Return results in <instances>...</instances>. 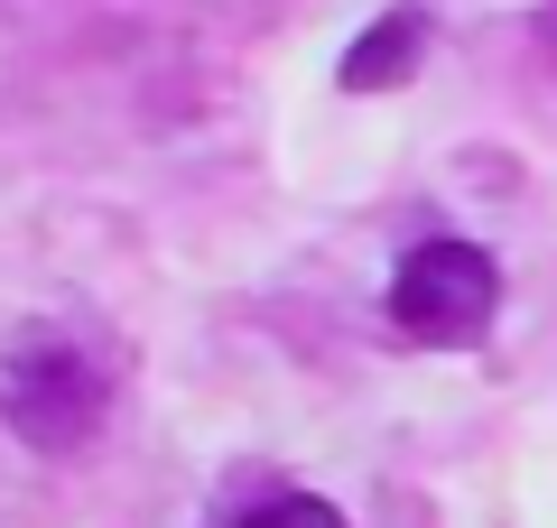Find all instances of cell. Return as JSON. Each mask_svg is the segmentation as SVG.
Returning <instances> with one entry per match:
<instances>
[{
    "label": "cell",
    "mask_w": 557,
    "mask_h": 528,
    "mask_svg": "<svg viewBox=\"0 0 557 528\" xmlns=\"http://www.w3.org/2000/svg\"><path fill=\"white\" fill-rule=\"evenodd\" d=\"M502 306V269L474 241H418L391 278V325L409 343H474Z\"/></svg>",
    "instance_id": "1"
},
{
    "label": "cell",
    "mask_w": 557,
    "mask_h": 528,
    "mask_svg": "<svg viewBox=\"0 0 557 528\" xmlns=\"http://www.w3.org/2000/svg\"><path fill=\"white\" fill-rule=\"evenodd\" d=\"M0 408H10V427H20L28 445L65 454V445H84V436L102 427V372L75 343H28L20 362L0 372Z\"/></svg>",
    "instance_id": "2"
},
{
    "label": "cell",
    "mask_w": 557,
    "mask_h": 528,
    "mask_svg": "<svg viewBox=\"0 0 557 528\" xmlns=\"http://www.w3.org/2000/svg\"><path fill=\"white\" fill-rule=\"evenodd\" d=\"M418 47H428V20L418 10H391V20H372L354 38V56H344V93H381V84H399L418 65Z\"/></svg>",
    "instance_id": "3"
},
{
    "label": "cell",
    "mask_w": 557,
    "mask_h": 528,
    "mask_svg": "<svg viewBox=\"0 0 557 528\" xmlns=\"http://www.w3.org/2000/svg\"><path fill=\"white\" fill-rule=\"evenodd\" d=\"M242 528H344L335 501H307V491H288V501H260Z\"/></svg>",
    "instance_id": "4"
},
{
    "label": "cell",
    "mask_w": 557,
    "mask_h": 528,
    "mask_svg": "<svg viewBox=\"0 0 557 528\" xmlns=\"http://www.w3.org/2000/svg\"><path fill=\"white\" fill-rule=\"evenodd\" d=\"M539 38H548V56H557V10H548V28H539Z\"/></svg>",
    "instance_id": "5"
}]
</instances>
